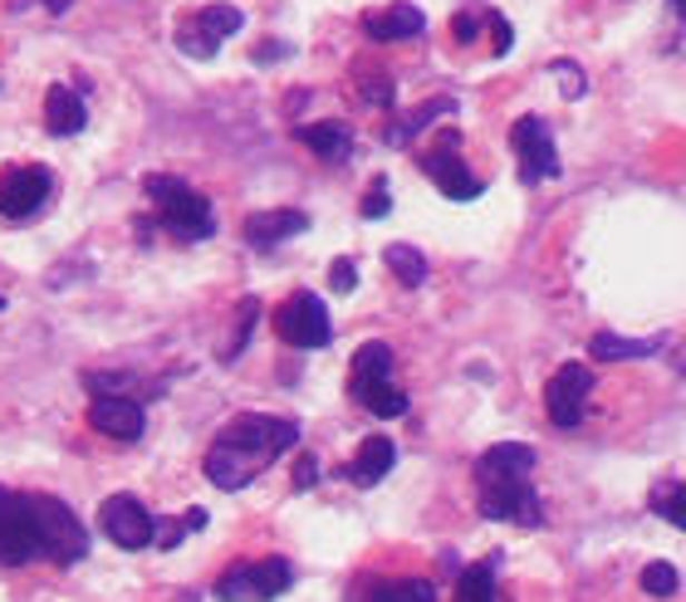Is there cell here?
Masks as SVG:
<instances>
[{
  "instance_id": "13",
  "label": "cell",
  "mask_w": 686,
  "mask_h": 602,
  "mask_svg": "<svg viewBox=\"0 0 686 602\" xmlns=\"http://www.w3.org/2000/svg\"><path fill=\"white\" fill-rule=\"evenodd\" d=\"M422 171L451 196V201H476V196H481V181H476L471 171H465V162H461V138L457 132L437 138L432 152H422Z\"/></svg>"
},
{
  "instance_id": "20",
  "label": "cell",
  "mask_w": 686,
  "mask_h": 602,
  "mask_svg": "<svg viewBox=\"0 0 686 602\" xmlns=\"http://www.w3.org/2000/svg\"><path fill=\"white\" fill-rule=\"evenodd\" d=\"M359 602H437V588L427 579H367Z\"/></svg>"
},
{
  "instance_id": "11",
  "label": "cell",
  "mask_w": 686,
  "mask_h": 602,
  "mask_svg": "<svg viewBox=\"0 0 686 602\" xmlns=\"http://www.w3.org/2000/svg\"><path fill=\"white\" fill-rule=\"evenodd\" d=\"M510 152H514V167H520V181L535 187L545 177H559V152H555V138L539 118H520L510 128Z\"/></svg>"
},
{
  "instance_id": "22",
  "label": "cell",
  "mask_w": 686,
  "mask_h": 602,
  "mask_svg": "<svg viewBox=\"0 0 686 602\" xmlns=\"http://www.w3.org/2000/svg\"><path fill=\"white\" fill-rule=\"evenodd\" d=\"M496 554L471 563V569H461L457 579V602H496Z\"/></svg>"
},
{
  "instance_id": "28",
  "label": "cell",
  "mask_w": 686,
  "mask_h": 602,
  "mask_svg": "<svg viewBox=\"0 0 686 602\" xmlns=\"http://www.w3.org/2000/svg\"><path fill=\"white\" fill-rule=\"evenodd\" d=\"M359 89H363V98H367V103H373V108H388L392 103V79H388V73H359Z\"/></svg>"
},
{
  "instance_id": "4",
  "label": "cell",
  "mask_w": 686,
  "mask_h": 602,
  "mask_svg": "<svg viewBox=\"0 0 686 602\" xmlns=\"http://www.w3.org/2000/svg\"><path fill=\"white\" fill-rule=\"evenodd\" d=\"M143 191H147V201H157V220H163L177 240H212L216 236L212 201H206L202 191H192L187 181L167 177V171H147Z\"/></svg>"
},
{
  "instance_id": "9",
  "label": "cell",
  "mask_w": 686,
  "mask_h": 602,
  "mask_svg": "<svg viewBox=\"0 0 686 602\" xmlns=\"http://www.w3.org/2000/svg\"><path fill=\"white\" fill-rule=\"evenodd\" d=\"M98 530H104V539L118 549L157 544V520L147 514V505L138 495H108L104 505H98Z\"/></svg>"
},
{
  "instance_id": "23",
  "label": "cell",
  "mask_w": 686,
  "mask_h": 602,
  "mask_svg": "<svg viewBox=\"0 0 686 602\" xmlns=\"http://www.w3.org/2000/svg\"><path fill=\"white\" fill-rule=\"evenodd\" d=\"M383 260H388V269H392V275H398L408 289L427 285V260H422V250H412V245H388Z\"/></svg>"
},
{
  "instance_id": "37",
  "label": "cell",
  "mask_w": 686,
  "mask_h": 602,
  "mask_svg": "<svg viewBox=\"0 0 686 602\" xmlns=\"http://www.w3.org/2000/svg\"><path fill=\"white\" fill-rule=\"evenodd\" d=\"M672 6H677V10H682V16H686V0H672Z\"/></svg>"
},
{
  "instance_id": "35",
  "label": "cell",
  "mask_w": 686,
  "mask_h": 602,
  "mask_svg": "<svg viewBox=\"0 0 686 602\" xmlns=\"http://www.w3.org/2000/svg\"><path fill=\"white\" fill-rule=\"evenodd\" d=\"M187 530H206V510H187Z\"/></svg>"
},
{
  "instance_id": "27",
  "label": "cell",
  "mask_w": 686,
  "mask_h": 602,
  "mask_svg": "<svg viewBox=\"0 0 686 602\" xmlns=\"http://www.w3.org/2000/svg\"><path fill=\"white\" fill-rule=\"evenodd\" d=\"M255 318H261V304H255V299H245V304H241V324H236V338H231L226 348H220V358H236V353L245 348V343H251V328H255Z\"/></svg>"
},
{
  "instance_id": "18",
  "label": "cell",
  "mask_w": 686,
  "mask_h": 602,
  "mask_svg": "<svg viewBox=\"0 0 686 602\" xmlns=\"http://www.w3.org/2000/svg\"><path fill=\"white\" fill-rule=\"evenodd\" d=\"M392 465H398V446H392L388 436H367L359 446V456H353V465H349V481L367 490V485L383 481Z\"/></svg>"
},
{
  "instance_id": "14",
  "label": "cell",
  "mask_w": 686,
  "mask_h": 602,
  "mask_svg": "<svg viewBox=\"0 0 686 602\" xmlns=\"http://www.w3.org/2000/svg\"><path fill=\"white\" fill-rule=\"evenodd\" d=\"M89 426L98 436H114V441H138L147 416L133 397H122V392H114V397H94L89 402Z\"/></svg>"
},
{
  "instance_id": "33",
  "label": "cell",
  "mask_w": 686,
  "mask_h": 602,
  "mask_svg": "<svg viewBox=\"0 0 686 602\" xmlns=\"http://www.w3.org/2000/svg\"><path fill=\"white\" fill-rule=\"evenodd\" d=\"M451 34H457V45H471L481 34V24H476V16H457L451 20Z\"/></svg>"
},
{
  "instance_id": "8",
  "label": "cell",
  "mask_w": 686,
  "mask_h": 602,
  "mask_svg": "<svg viewBox=\"0 0 686 602\" xmlns=\"http://www.w3.org/2000/svg\"><path fill=\"white\" fill-rule=\"evenodd\" d=\"M275 334H280V343H290V348H324V343L334 338L324 299L310 289L290 294V299L275 309Z\"/></svg>"
},
{
  "instance_id": "6",
  "label": "cell",
  "mask_w": 686,
  "mask_h": 602,
  "mask_svg": "<svg viewBox=\"0 0 686 602\" xmlns=\"http://www.w3.org/2000/svg\"><path fill=\"white\" fill-rule=\"evenodd\" d=\"M290 588H294L290 559H245L216 579V598L220 602H275Z\"/></svg>"
},
{
  "instance_id": "26",
  "label": "cell",
  "mask_w": 686,
  "mask_h": 602,
  "mask_svg": "<svg viewBox=\"0 0 686 602\" xmlns=\"http://www.w3.org/2000/svg\"><path fill=\"white\" fill-rule=\"evenodd\" d=\"M441 114H451V98H432V103H422V108H416V114H412L408 122H398V128H392L388 138H392V142H408L412 132H422L427 122H437Z\"/></svg>"
},
{
  "instance_id": "32",
  "label": "cell",
  "mask_w": 686,
  "mask_h": 602,
  "mask_svg": "<svg viewBox=\"0 0 686 602\" xmlns=\"http://www.w3.org/2000/svg\"><path fill=\"white\" fill-rule=\"evenodd\" d=\"M314 481H318V461L314 456H300V461H294V485L310 490Z\"/></svg>"
},
{
  "instance_id": "15",
  "label": "cell",
  "mask_w": 686,
  "mask_h": 602,
  "mask_svg": "<svg viewBox=\"0 0 686 602\" xmlns=\"http://www.w3.org/2000/svg\"><path fill=\"white\" fill-rule=\"evenodd\" d=\"M363 30L367 40H416V34L427 30V16L408 0H398V6H383V10H367L363 16Z\"/></svg>"
},
{
  "instance_id": "3",
  "label": "cell",
  "mask_w": 686,
  "mask_h": 602,
  "mask_svg": "<svg viewBox=\"0 0 686 602\" xmlns=\"http://www.w3.org/2000/svg\"><path fill=\"white\" fill-rule=\"evenodd\" d=\"M535 461V446H525V441H500L476 461V505H481L486 520H510L525 524V530L545 524V505L530 485Z\"/></svg>"
},
{
  "instance_id": "36",
  "label": "cell",
  "mask_w": 686,
  "mask_h": 602,
  "mask_svg": "<svg viewBox=\"0 0 686 602\" xmlns=\"http://www.w3.org/2000/svg\"><path fill=\"white\" fill-rule=\"evenodd\" d=\"M69 6H74V0H45V10H49V16H65Z\"/></svg>"
},
{
  "instance_id": "2",
  "label": "cell",
  "mask_w": 686,
  "mask_h": 602,
  "mask_svg": "<svg viewBox=\"0 0 686 602\" xmlns=\"http://www.w3.org/2000/svg\"><path fill=\"white\" fill-rule=\"evenodd\" d=\"M290 446H300V426H294L290 416L245 412L212 441L202 471H206V481H212L216 490H245L270 461L285 456Z\"/></svg>"
},
{
  "instance_id": "24",
  "label": "cell",
  "mask_w": 686,
  "mask_h": 602,
  "mask_svg": "<svg viewBox=\"0 0 686 602\" xmlns=\"http://www.w3.org/2000/svg\"><path fill=\"white\" fill-rule=\"evenodd\" d=\"M653 514H661L667 524L686 530V485H657L653 490Z\"/></svg>"
},
{
  "instance_id": "29",
  "label": "cell",
  "mask_w": 686,
  "mask_h": 602,
  "mask_svg": "<svg viewBox=\"0 0 686 602\" xmlns=\"http://www.w3.org/2000/svg\"><path fill=\"white\" fill-rule=\"evenodd\" d=\"M388 211H392L388 181H373V187H367V196H363V216H367V220H378V216H388Z\"/></svg>"
},
{
  "instance_id": "19",
  "label": "cell",
  "mask_w": 686,
  "mask_h": 602,
  "mask_svg": "<svg viewBox=\"0 0 686 602\" xmlns=\"http://www.w3.org/2000/svg\"><path fill=\"white\" fill-rule=\"evenodd\" d=\"M300 142L310 147L318 162H343V157L353 152V132L343 128V122H334V118H329V122H304Z\"/></svg>"
},
{
  "instance_id": "5",
  "label": "cell",
  "mask_w": 686,
  "mask_h": 602,
  "mask_svg": "<svg viewBox=\"0 0 686 602\" xmlns=\"http://www.w3.org/2000/svg\"><path fill=\"white\" fill-rule=\"evenodd\" d=\"M353 402H363L373 416H402L408 412V392L392 383V348L388 343H363L353 353V373H349Z\"/></svg>"
},
{
  "instance_id": "34",
  "label": "cell",
  "mask_w": 686,
  "mask_h": 602,
  "mask_svg": "<svg viewBox=\"0 0 686 602\" xmlns=\"http://www.w3.org/2000/svg\"><path fill=\"white\" fill-rule=\"evenodd\" d=\"M490 30H496V34H490V40H496V55H506V49H510V20L506 16H490Z\"/></svg>"
},
{
  "instance_id": "10",
  "label": "cell",
  "mask_w": 686,
  "mask_h": 602,
  "mask_svg": "<svg viewBox=\"0 0 686 602\" xmlns=\"http://www.w3.org/2000/svg\"><path fill=\"white\" fill-rule=\"evenodd\" d=\"M594 397V367L584 363H564L555 377L545 383V412L559 432H574L584 422V407Z\"/></svg>"
},
{
  "instance_id": "21",
  "label": "cell",
  "mask_w": 686,
  "mask_h": 602,
  "mask_svg": "<svg viewBox=\"0 0 686 602\" xmlns=\"http://www.w3.org/2000/svg\"><path fill=\"white\" fill-rule=\"evenodd\" d=\"M661 343H667V338H618V334H594V338H588V353H594L598 363H628V358H653V353H661Z\"/></svg>"
},
{
  "instance_id": "7",
  "label": "cell",
  "mask_w": 686,
  "mask_h": 602,
  "mask_svg": "<svg viewBox=\"0 0 686 602\" xmlns=\"http://www.w3.org/2000/svg\"><path fill=\"white\" fill-rule=\"evenodd\" d=\"M245 24L241 16V6H226V0H216V6H202V10H192V16H182L177 20V49L187 59H212L220 40H231Z\"/></svg>"
},
{
  "instance_id": "30",
  "label": "cell",
  "mask_w": 686,
  "mask_h": 602,
  "mask_svg": "<svg viewBox=\"0 0 686 602\" xmlns=\"http://www.w3.org/2000/svg\"><path fill=\"white\" fill-rule=\"evenodd\" d=\"M329 285H334V294H353V285H359V269H353V260H334V269H329Z\"/></svg>"
},
{
  "instance_id": "1",
  "label": "cell",
  "mask_w": 686,
  "mask_h": 602,
  "mask_svg": "<svg viewBox=\"0 0 686 602\" xmlns=\"http://www.w3.org/2000/svg\"><path fill=\"white\" fill-rule=\"evenodd\" d=\"M89 554L79 514L55 495H20L0 485V563L24 569V563H79Z\"/></svg>"
},
{
  "instance_id": "12",
  "label": "cell",
  "mask_w": 686,
  "mask_h": 602,
  "mask_svg": "<svg viewBox=\"0 0 686 602\" xmlns=\"http://www.w3.org/2000/svg\"><path fill=\"white\" fill-rule=\"evenodd\" d=\"M49 187H55V171L40 167V162L0 171V216L6 220H30L49 201Z\"/></svg>"
},
{
  "instance_id": "31",
  "label": "cell",
  "mask_w": 686,
  "mask_h": 602,
  "mask_svg": "<svg viewBox=\"0 0 686 602\" xmlns=\"http://www.w3.org/2000/svg\"><path fill=\"white\" fill-rule=\"evenodd\" d=\"M555 73L564 79V93H569V98H579V93H584V73H579V65H574V59L555 65Z\"/></svg>"
},
{
  "instance_id": "38",
  "label": "cell",
  "mask_w": 686,
  "mask_h": 602,
  "mask_svg": "<svg viewBox=\"0 0 686 602\" xmlns=\"http://www.w3.org/2000/svg\"><path fill=\"white\" fill-rule=\"evenodd\" d=\"M0 309H6V299H0Z\"/></svg>"
},
{
  "instance_id": "16",
  "label": "cell",
  "mask_w": 686,
  "mask_h": 602,
  "mask_svg": "<svg viewBox=\"0 0 686 602\" xmlns=\"http://www.w3.org/2000/svg\"><path fill=\"white\" fill-rule=\"evenodd\" d=\"M304 230H310V216L304 211H255L245 220V240H251L255 250H275L280 240L304 236Z\"/></svg>"
},
{
  "instance_id": "25",
  "label": "cell",
  "mask_w": 686,
  "mask_h": 602,
  "mask_svg": "<svg viewBox=\"0 0 686 602\" xmlns=\"http://www.w3.org/2000/svg\"><path fill=\"white\" fill-rule=\"evenodd\" d=\"M677 588H682L677 563H647L643 569V593L647 598H677Z\"/></svg>"
},
{
  "instance_id": "17",
  "label": "cell",
  "mask_w": 686,
  "mask_h": 602,
  "mask_svg": "<svg viewBox=\"0 0 686 602\" xmlns=\"http://www.w3.org/2000/svg\"><path fill=\"white\" fill-rule=\"evenodd\" d=\"M84 122H89L84 98L74 93L69 83H49V93H45V128L55 132V138H74V132H84Z\"/></svg>"
}]
</instances>
